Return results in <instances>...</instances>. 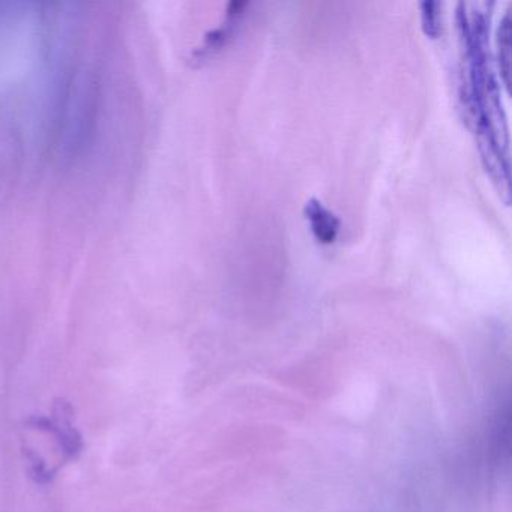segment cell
<instances>
[{
  "label": "cell",
  "mask_w": 512,
  "mask_h": 512,
  "mask_svg": "<svg viewBox=\"0 0 512 512\" xmlns=\"http://www.w3.org/2000/svg\"><path fill=\"white\" fill-rule=\"evenodd\" d=\"M457 20L464 52L461 98L478 136L485 167L509 194L508 139L499 88L490 65L487 14L476 5L460 4Z\"/></svg>",
  "instance_id": "cell-1"
},
{
  "label": "cell",
  "mask_w": 512,
  "mask_h": 512,
  "mask_svg": "<svg viewBox=\"0 0 512 512\" xmlns=\"http://www.w3.org/2000/svg\"><path fill=\"white\" fill-rule=\"evenodd\" d=\"M305 218L310 223L311 232L320 244H334L341 229V221L329 211L320 200L311 199L305 203Z\"/></svg>",
  "instance_id": "cell-2"
},
{
  "label": "cell",
  "mask_w": 512,
  "mask_h": 512,
  "mask_svg": "<svg viewBox=\"0 0 512 512\" xmlns=\"http://www.w3.org/2000/svg\"><path fill=\"white\" fill-rule=\"evenodd\" d=\"M245 7H247V4H244V2H232L229 5L226 22L223 23L221 28L211 32L206 37L205 44L199 52V59L208 58V56L220 52L221 49L227 46V43L232 40L233 34H235L236 26L241 22V17L244 16Z\"/></svg>",
  "instance_id": "cell-3"
},
{
  "label": "cell",
  "mask_w": 512,
  "mask_h": 512,
  "mask_svg": "<svg viewBox=\"0 0 512 512\" xmlns=\"http://www.w3.org/2000/svg\"><path fill=\"white\" fill-rule=\"evenodd\" d=\"M512 19L511 11H506L502 19V25L497 34V44H499V67L502 71L503 82L509 88L511 83V52H512Z\"/></svg>",
  "instance_id": "cell-4"
},
{
  "label": "cell",
  "mask_w": 512,
  "mask_h": 512,
  "mask_svg": "<svg viewBox=\"0 0 512 512\" xmlns=\"http://www.w3.org/2000/svg\"><path fill=\"white\" fill-rule=\"evenodd\" d=\"M440 5L437 2H424L421 4L422 29L430 38H437L440 34Z\"/></svg>",
  "instance_id": "cell-5"
}]
</instances>
